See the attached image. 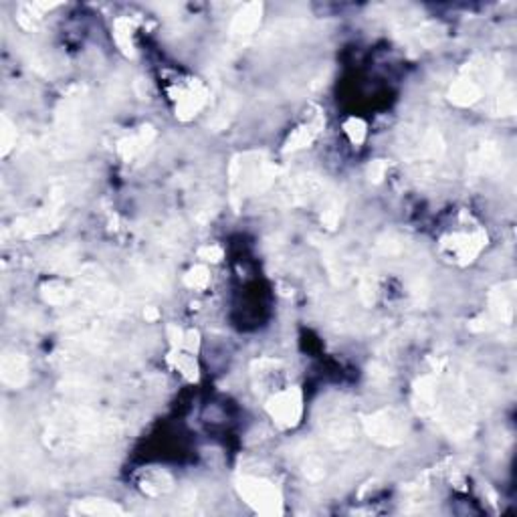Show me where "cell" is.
Masks as SVG:
<instances>
[{
    "label": "cell",
    "mask_w": 517,
    "mask_h": 517,
    "mask_svg": "<svg viewBox=\"0 0 517 517\" xmlns=\"http://www.w3.org/2000/svg\"><path fill=\"white\" fill-rule=\"evenodd\" d=\"M261 21V4H247L231 24L233 35H251Z\"/></svg>",
    "instance_id": "obj_6"
},
{
    "label": "cell",
    "mask_w": 517,
    "mask_h": 517,
    "mask_svg": "<svg viewBox=\"0 0 517 517\" xmlns=\"http://www.w3.org/2000/svg\"><path fill=\"white\" fill-rule=\"evenodd\" d=\"M366 430L374 441L382 445H392L400 441V424L390 412H378L372 419H368Z\"/></svg>",
    "instance_id": "obj_3"
},
{
    "label": "cell",
    "mask_w": 517,
    "mask_h": 517,
    "mask_svg": "<svg viewBox=\"0 0 517 517\" xmlns=\"http://www.w3.org/2000/svg\"><path fill=\"white\" fill-rule=\"evenodd\" d=\"M271 417L281 426H293L301 417V394L295 388H289L277 394L269 404Z\"/></svg>",
    "instance_id": "obj_2"
},
{
    "label": "cell",
    "mask_w": 517,
    "mask_h": 517,
    "mask_svg": "<svg viewBox=\"0 0 517 517\" xmlns=\"http://www.w3.org/2000/svg\"><path fill=\"white\" fill-rule=\"evenodd\" d=\"M28 378L26 360L19 353H6L2 358V382L8 386H23Z\"/></svg>",
    "instance_id": "obj_5"
},
{
    "label": "cell",
    "mask_w": 517,
    "mask_h": 517,
    "mask_svg": "<svg viewBox=\"0 0 517 517\" xmlns=\"http://www.w3.org/2000/svg\"><path fill=\"white\" fill-rule=\"evenodd\" d=\"M176 366L190 378V380H194L196 378V362H194V358H190V356H178V362H176Z\"/></svg>",
    "instance_id": "obj_14"
},
{
    "label": "cell",
    "mask_w": 517,
    "mask_h": 517,
    "mask_svg": "<svg viewBox=\"0 0 517 517\" xmlns=\"http://www.w3.org/2000/svg\"><path fill=\"white\" fill-rule=\"evenodd\" d=\"M79 511L81 514H89V516H114V514H121L118 505L109 503V501H79Z\"/></svg>",
    "instance_id": "obj_10"
},
{
    "label": "cell",
    "mask_w": 517,
    "mask_h": 517,
    "mask_svg": "<svg viewBox=\"0 0 517 517\" xmlns=\"http://www.w3.org/2000/svg\"><path fill=\"white\" fill-rule=\"evenodd\" d=\"M491 313L497 322L509 324L514 317V295L511 291H495L491 295Z\"/></svg>",
    "instance_id": "obj_8"
},
{
    "label": "cell",
    "mask_w": 517,
    "mask_h": 517,
    "mask_svg": "<svg viewBox=\"0 0 517 517\" xmlns=\"http://www.w3.org/2000/svg\"><path fill=\"white\" fill-rule=\"evenodd\" d=\"M186 285L192 287V289H202V287H207L209 281H211V275H209V269L207 267H202V265H198V267H194V269H190L189 275H186Z\"/></svg>",
    "instance_id": "obj_13"
},
{
    "label": "cell",
    "mask_w": 517,
    "mask_h": 517,
    "mask_svg": "<svg viewBox=\"0 0 517 517\" xmlns=\"http://www.w3.org/2000/svg\"><path fill=\"white\" fill-rule=\"evenodd\" d=\"M384 172H386V164H384V162H374V164L370 166V176H372L374 180H382Z\"/></svg>",
    "instance_id": "obj_17"
},
{
    "label": "cell",
    "mask_w": 517,
    "mask_h": 517,
    "mask_svg": "<svg viewBox=\"0 0 517 517\" xmlns=\"http://www.w3.org/2000/svg\"><path fill=\"white\" fill-rule=\"evenodd\" d=\"M346 130H348V134H350V138H352L353 141H362L364 140V136H366L364 123H362L360 119H350L348 125H346Z\"/></svg>",
    "instance_id": "obj_15"
},
{
    "label": "cell",
    "mask_w": 517,
    "mask_h": 517,
    "mask_svg": "<svg viewBox=\"0 0 517 517\" xmlns=\"http://www.w3.org/2000/svg\"><path fill=\"white\" fill-rule=\"evenodd\" d=\"M317 128H319V121L317 123H311V125H307V128H301V130H297L289 141H287V150H297V148H304L307 143H311V140L315 138V134H317Z\"/></svg>",
    "instance_id": "obj_11"
},
{
    "label": "cell",
    "mask_w": 517,
    "mask_h": 517,
    "mask_svg": "<svg viewBox=\"0 0 517 517\" xmlns=\"http://www.w3.org/2000/svg\"><path fill=\"white\" fill-rule=\"evenodd\" d=\"M479 99H481V87L473 79H461L450 89V101H455L457 105H471Z\"/></svg>",
    "instance_id": "obj_7"
},
{
    "label": "cell",
    "mask_w": 517,
    "mask_h": 517,
    "mask_svg": "<svg viewBox=\"0 0 517 517\" xmlns=\"http://www.w3.org/2000/svg\"><path fill=\"white\" fill-rule=\"evenodd\" d=\"M45 299L53 306H63L71 299V291L61 283H49L45 287Z\"/></svg>",
    "instance_id": "obj_12"
},
{
    "label": "cell",
    "mask_w": 517,
    "mask_h": 517,
    "mask_svg": "<svg viewBox=\"0 0 517 517\" xmlns=\"http://www.w3.org/2000/svg\"><path fill=\"white\" fill-rule=\"evenodd\" d=\"M487 236L483 233H475V235H455L453 243H448L450 253H455V257L459 258L461 263H469L473 257L483 249Z\"/></svg>",
    "instance_id": "obj_4"
},
{
    "label": "cell",
    "mask_w": 517,
    "mask_h": 517,
    "mask_svg": "<svg viewBox=\"0 0 517 517\" xmlns=\"http://www.w3.org/2000/svg\"><path fill=\"white\" fill-rule=\"evenodd\" d=\"M200 258H204V261H211V263H216V261H220L222 258V249L220 247H204V249H200Z\"/></svg>",
    "instance_id": "obj_16"
},
{
    "label": "cell",
    "mask_w": 517,
    "mask_h": 517,
    "mask_svg": "<svg viewBox=\"0 0 517 517\" xmlns=\"http://www.w3.org/2000/svg\"><path fill=\"white\" fill-rule=\"evenodd\" d=\"M238 493L261 514L273 516L281 511V495L269 481H263L257 477H243L238 481Z\"/></svg>",
    "instance_id": "obj_1"
},
{
    "label": "cell",
    "mask_w": 517,
    "mask_h": 517,
    "mask_svg": "<svg viewBox=\"0 0 517 517\" xmlns=\"http://www.w3.org/2000/svg\"><path fill=\"white\" fill-rule=\"evenodd\" d=\"M154 138V132H152V128H141L140 134H136V136H132V138H128V140H123L119 143V152H121V156L125 158V160H130V158H134L138 152H141L150 140Z\"/></svg>",
    "instance_id": "obj_9"
}]
</instances>
